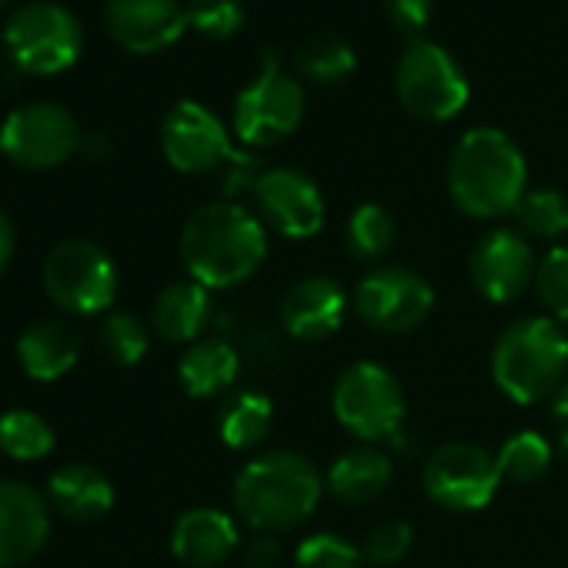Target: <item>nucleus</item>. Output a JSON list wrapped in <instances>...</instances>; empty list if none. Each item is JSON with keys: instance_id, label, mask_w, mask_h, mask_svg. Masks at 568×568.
Listing matches in <instances>:
<instances>
[{"instance_id": "4468645a", "label": "nucleus", "mask_w": 568, "mask_h": 568, "mask_svg": "<svg viewBox=\"0 0 568 568\" xmlns=\"http://www.w3.org/2000/svg\"><path fill=\"white\" fill-rule=\"evenodd\" d=\"M161 151L181 174H211L237 158L227 128L201 101H178L161 124Z\"/></svg>"}, {"instance_id": "e433bc0d", "label": "nucleus", "mask_w": 568, "mask_h": 568, "mask_svg": "<svg viewBox=\"0 0 568 568\" xmlns=\"http://www.w3.org/2000/svg\"><path fill=\"white\" fill-rule=\"evenodd\" d=\"M281 541H277V535H254L244 548H241V558H244V565L247 568H277L281 565Z\"/></svg>"}, {"instance_id": "c756f323", "label": "nucleus", "mask_w": 568, "mask_h": 568, "mask_svg": "<svg viewBox=\"0 0 568 568\" xmlns=\"http://www.w3.org/2000/svg\"><path fill=\"white\" fill-rule=\"evenodd\" d=\"M551 445L545 435L538 432H518L511 435L501 448H498V471L501 481H515V485H528L538 481L548 468H551Z\"/></svg>"}, {"instance_id": "f3484780", "label": "nucleus", "mask_w": 568, "mask_h": 568, "mask_svg": "<svg viewBox=\"0 0 568 568\" xmlns=\"http://www.w3.org/2000/svg\"><path fill=\"white\" fill-rule=\"evenodd\" d=\"M51 535V508L44 491L28 481L0 478V568L31 561Z\"/></svg>"}, {"instance_id": "423d86ee", "label": "nucleus", "mask_w": 568, "mask_h": 568, "mask_svg": "<svg viewBox=\"0 0 568 568\" xmlns=\"http://www.w3.org/2000/svg\"><path fill=\"white\" fill-rule=\"evenodd\" d=\"M4 48L24 74L54 78L78 64L84 51V28L54 0H31L11 11L4 24Z\"/></svg>"}, {"instance_id": "4c0bfd02", "label": "nucleus", "mask_w": 568, "mask_h": 568, "mask_svg": "<svg viewBox=\"0 0 568 568\" xmlns=\"http://www.w3.org/2000/svg\"><path fill=\"white\" fill-rule=\"evenodd\" d=\"M551 422L558 428V445L568 452V385H561L551 398Z\"/></svg>"}, {"instance_id": "a19ab883", "label": "nucleus", "mask_w": 568, "mask_h": 568, "mask_svg": "<svg viewBox=\"0 0 568 568\" xmlns=\"http://www.w3.org/2000/svg\"><path fill=\"white\" fill-rule=\"evenodd\" d=\"M8 4H11V0H0V11H4V8H8Z\"/></svg>"}, {"instance_id": "473e14b6", "label": "nucleus", "mask_w": 568, "mask_h": 568, "mask_svg": "<svg viewBox=\"0 0 568 568\" xmlns=\"http://www.w3.org/2000/svg\"><path fill=\"white\" fill-rule=\"evenodd\" d=\"M362 565H365L362 548L335 531L308 535L295 548V568H362Z\"/></svg>"}, {"instance_id": "7c9ffc66", "label": "nucleus", "mask_w": 568, "mask_h": 568, "mask_svg": "<svg viewBox=\"0 0 568 568\" xmlns=\"http://www.w3.org/2000/svg\"><path fill=\"white\" fill-rule=\"evenodd\" d=\"M535 295L551 322H568V244H555L538 257L535 267Z\"/></svg>"}, {"instance_id": "ddd939ff", "label": "nucleus", "mask_w": 568, "mask_h": 568, "mask_svg": "<svg viewBox=\"0 0 568 568\" xmlns=\"http://www.w3.org/2000/svg\"><path fill=\"white\" fill-rule=\"evenodd\" d=\"M257 217L264 227L288 241L315 237L325 224V194L322 187L298 168H271L251 187Z\"/></svg>"}, {"instance_id": "f03ea898", "label": "nucleus", "mask_w": 568, "mask_h": 568, "mask_svg": "<svg viewBox=\"0 0 568 568\" xmlns=\"http://www.w3.org/2000/svg\"><path fill=\"white\" fill-rule=\"evenodd\" d=\"M325 491L318 465L298 452H264L251 458L231 488L234 511L261 535H281L305 525Z\"/></svg>"}, {"instance_id": "1a4fd4ad", "label": "nucleus", "mask_w": 568, "mask_h": 568, "mask_svg": "<svg viewBox=\"0 0 568 568\" xmlns=\"http://www.w3.org/2000/svg\"><path fill=\"white\" fill-rule=\"evenodd\" d=\"M44 292L61 312L91 318L118 298V267L101 244L68 237L44 257Z\"/></svg>"}, {"instance_id": "c9c22d12", "label": "nucleus", "mask_w": 568, "mask_h": 568, "mask_svg": "<svg viewBox=\"0 0 568 568\" xmlns=\"http://www.w3.org/2000/svg\"><path fill=\"white\" fill-rule=\"evenodd\" d=\"M385 14L398 34L422 41V34L435 14V0H385Z\"/></svg>"}, {"instance_id": "6ab92c4d", "label": "nucleus", "mask_w": 568, "mask_h": 568, "mask_svg": "<svg viewBox=\"0 0 568 568\" xmlns=\"http://www.w3.org/2000/svg\"><path fill=\"white\" fill-rule=\"evenodd\" d=\"M241 545L237 525L221 508H191L171 528V551L187 568H217Z\"/></svg>"}, {"instance_id": "20e7f679", "label": "nucleus", "mask_w": 568, "mask_h": 568, "mask_svg": "<svg viewBox=\"0 0 568 568\" xmlns=\"http://www.w3.org/2000/svg\"><path fill=\"white\" fill-rule=\"evenodd\" d=\"M568 372V335L548 315L508 325L491 348V378L515 405L555 398Z\"/></svg>"}, {"instance_id": "7ed1b4c3", "label": "nucleus", "mask_w": 568, "mask_h": 568, "mask_svg": "<svg viewBox=\"0 0 568 568\" xmlns=\"http://www.w3.org/2000/svg\"><path fill=\"white\" fill-rule=\"evenodd\" d=\"M445 181L458 211L478 221H498L515 214L528 191V164L505 131L471 128L452 148Z\"/></svg>"}, {"instance_id": "393cba45", "label": "nucleus", "mask_w": 568, "mask_h": 568, "mask_svg": "<svg viewBox=\"0 0 568 568\" xmlns=\"http://www.w3.org/2000/svg\"><path fill=\"white\" fill-rule=\"evenodd\" d=\"M274 422V405L264 392H237L234 398H227L217 412V435L227 448L234 452H251L257 448Z\"/></svg>"}, {"instance_id": "6e6552de", "label": "nucleus", "mask_w": 568, "mask_h": 568, "mask_svg": "<svg viewBox=\"0 0 568 568\" xmlns=\"http://www.w3.org/2000/svg\"><path fill=\"white\" fill-rule=\"evenodd\" d=\"M335 422L365 445L395 442L405 422V392L378 362H355L332 392Z\"/></svg>"}, {"instance_id": "ea45409f", "label": "nucleus", "mask_w": 568, "mask_h": 568, "mask_svg": "<svg viewBox=\"0 0 568 568\" xmlns=\"http://www.w3.org/2000/svg\"><path fill=\"white\" fill-rule=\"evenodd\" d=\"M81 151H84L88 158H108L111 144H108L104 134H88V138H81Z\"/></svg>"}, {"instance_id": "9d476101", "label": "nucleus", "mask_w": 568, "mask_h": 568, "mask_svg": "<svg viewBox=\"0 0 568 568\" xmlns=\"http://www.w3.org/2000/svg\"><path fill=\"white\" fill-rule=\"evenodd\" d=\"M81 138L84 134L68 108L34 101L11 111L0 124V154L24 171H51L81 151Z\"/></svg>"}, {"instance_id": "b1692460", "label": "nucleus", "mask_w": 568, "mask_h": 568, "mask_svg": "<svg viewBox=\"0 0 568 568\" xmlns=\"http://www.w3.org/2000/svg\"><path fill=\"white\" fill-rule=\"evenodd\" d=\"M241 372V355L224 338H204L187 345V352L178 358V382L184 395L191 398H217L224 395Z\"/></svg>"}, {"instance_id": "cd10ccee", "label": "nucleus", "mask_w": 568, "mask_h": 568, "mask_svg": "<svg viewBox=\"0 0 568 568\" xmlns=\"http://www.w3.org/2000/svg\"><path fill=\"white\" fill-rule=\"evenodd\" d=\"M515 221L525 237L555 241L568 231V197L555 187H528L515 207Z\"/></svg>"}, {"instance_id": "4be33fe9", "label": "nucleus", "mask_w": 568, "mask_h": 568, "mask_svg": "<svg viewBox=\"0 0 568 568\" xmlns=\"http://www.w3.org/2000/svg\"><path fill=\"white\" fill-rule=\"evenodd\" d=\"M48 501L74 521H94L114 508V485L101 468L88 462H68L51 475Z\"/></svg>"}, {"instance_id": "58836bf2", "label": "nucleus", "mask_w": 568, "mask_h": 568, "mask_svg": "<svg viewBox=\"0 0 568 568\" xmlns=\"http://www.w3.org/2000/svg\"><path fill=\"white\" fill-rule=\"evenodd\" d=\"M14 247H18V231H14V221L0 211V274L8 271L11 257H14Z\"/></svg>"}, {"instance_id": "bb28decb", "label": "nucleus", "mask_w": 568, "mask_h": 568, "mask_svg": "<svg viewBox=\"0 0 568 568\" xmlns=\"http://www.w3.org/2000/svg\"><path fill=\"white\" fill-rule=\"evenodd\" d=\"M0 452L14 462H41L54 452V428L31 408H11L0 415Z\"/></svg>"}, {"instance_id": "39448f33", "label": "nucleus", "mask_w": 568, "mask_h": 568, "mask_svg": "<svg viewBox=\"0 0 568 568\" xmlns=\"http://www.w3.org/2000/svg\"><path fill=\"white\" fill-rule=\"evenodd\" d=\"M305 118V88L281 68L277 51H261L257 78L234 98V134L247 148H271L292 138Z\"/></svg>"}, {"instance_id": "f8f14e48", "label": "nucleus", "mask_w": 568, "mask_h": 568, "mask_svg": "<svg viewBox=\"0 0 568 568\" xmlns=\"http://www.w3.org/2000/svg\"><path fill=\"white\" fill-rule=\"evenodd\" d=\"M422 485L425 495L445 511H478L501 488L498 458L481 445L448 442L428 455Z\"/></svg>"}, {"instance_id": "a211bd4d", "label": "nucleus", "mask_w": 568, "mask_h": 568, "mask_svg": "<svg viewBox=\"0 0 568 568\" xmlns=\"http://www.w3.org/2000/svg\"><path fill=\"white\" fill-rule=\"evenodd\" d=\"M345 315H348V295L328 274H312L292 284V288L284 292L281 312H277L284 335L305 345L332 338L345 325Z\"/></svg>"}, {"instance_id": "f704fd0d", "label": "nucleus", "mask_w": 568, "mask_h": 568, "mask_svg": "<svg viewBox=\"0 0 568 568\" xmlns=\"http://www.w3.org/2000/svg\"><path fill=\"white\" fill-rule=\"evenodd\" d=\"M412 541H415V531L408 521H382L378 528L368 531L362 545V558L368 565L388 568V565H398L412 551Z\"/></svg>"}, {"instance_id": "412c9836", "label": "nucleus", "mask_w": 568, "mask_h": 568, "mask_svg": "<svg viewBox=\"0 0 568 568\" xmlns=\"http://www.w3.org/2000/svg\"><path fill=\"white\" fill-rule=\"evenodd\" d=\"M211 322V292L197 281H174L151 308V328L168 345H194Z\"/></svg>"}, {"instance_id": "72a5a7b5", "label": "nucleus", "mask_w": 568, "mask_h": 568, "mask_svg": "<svg viewBox=\"0 0 568 568\" xmlns=\"http://www.w3.org/2000/svg\"><path fill=\"white\" fill-rule=\"evenodd\" d=\"M187 28H194L201 38L227 41L244 28V4L241 0H191Z\"/></svg>"}, {"instance_id": "9b49d317", "label": "nucleus", "mask_w": 568, "mask_h": 568, "mask_svg": "<svg viewBox=\"0 0 568 568\" xmlns=\"http://www.w3.org/2000/svg\"><path fill=\"white\" fill-rule=\"evenodd\" d=\"M355 315L382 335H408L435 312V288L412 267H375L355 288Z\"/></svg>"}, {"instance_id": "0eeeda50", "label": "nucleus", "mask_w": 568, "mask_h": 568, "mask_svg": "<svg viewBox=\"0 0 568 568\" xmlns=\"http://www.w3.org/2000/svg\"><path fill=\"white\" fill-rule=\"evenodd\" d=\"M395 94L412 118L445 124L468 108L471 84L442 44L422 38L412 41L395 64Z\"/></svg>"}, {"instance_id": "f257e3e1", "label": "nucleus", "mask_w": 568, "mask_h": 568, "mask_svg": "<svg viewBox=\"0 0 568 568\" xmlns=\"http://www.w3.org/2000/svg\"><path fill=\"white\" fill-rule=\"evenodd\" d=\"M181 264L207 292L237 288L267 257L264 221L237 201H211L181 227Z\"/></svg>"}, {"instance_id": "5701e85b", "label": "nucleus", "mask_w": 568, "mask_h": 568, "mask_svg": "<svg viewBox=\"0 0 568 568\" xmlns=\"http://www.w3.org/2000/svg\"><path fill=\"white\" fill-rule=\"evenodd\" d=\"M81 358V335L68 322H38L18 338V362L34 382L64 378Z\"/></svg>"}, {"instance_id": "aec40b11", "label": "nucleus", "mask_w": 568, "mask_h": 568, "mask_svg": "<svg viewBox=\"0 0 568 568\" xmlns=\"http://www.w3.org/2000/svg\"><path fill=\"white\" fill-rule=\"evenodd\" d=\"M392 478H395L392 455L382 452L378 445H358L352 452H342L328 465L325 488L345 505H368L378 495H385Z\"/></svg>"}, {"instance_id": "a878e982", "label": "nucleus", "mask_w": 568, "mask_h": 568, "mask_svg": "<svg viewBox=\"0 0 568 568\" xmlns=\"http://www.w3.org/2000/svg\"><path fill=\"white\" fill-rule=\"evenodd\" d=\"M355 68L358 54L338 34H312L295 51V71L312 84H342L355 74Z\"/></svg>"}, {"instance_id": "2eb2a0df", "label": "nucleus", "mask_w": 568, "mask_h": 568, "mask_svg": "<svg viewBox=\"0 0 568 568\" xmlns=\"http://www.w3.org/2000/svg\"><path fill=\"white\" fill-rule=\"evenodd\" d=\"M535 251L518 227H495L471 247L468 274L475 292L491 305H508L535 284Z\"/></svg>"}, {"instance_id": "dca6fc26", "label": "nucleus", "mask_w": 568, "mask_h": 568, "mask_svg": "<svg viewBox=\"0 0 568 568\" xmlns=\"http://www.w3.org/2000/svg\"><path fill=\"white\" fill-rule=\"evenodd\" d=\"M104 28L131 54H161L187 31V8L181 0H108Z\"/></svg>"}, {"instance_id": "2f4dec72", "label": "nucleus", "mask_w": 568, "mask_h": 568, "mask_svg": "<svg viewBox=\"0 0 568 568\" xmlns=\"http://www.w3.org/2000/svg\"><path fill=\"white\" fill-rule=\"evenodd\" d=\"M101 345L108 352V358L121 368H131L138 365L144 355H148V345H151V335H148V325L131 315V312H114L108 315V322L101 325Z\"/></svg>"}, {"instance_id": "c85d7f7f", "label": "nucleus", "mask_w": 568, "mask_h": 568, "mask_svg": "<svg viewBox=\"0 0 568 568\" xmlns=\"http://www.w3.org/2000/svg\"><path fill=\"white\" fill-rule=\"evenodd\" d=\"M345 241H348V251L352 257L372 264L378 257H385L395 244V217L375 204V201H365L352 211L348 217V227H345Z\"/></svg>"}]
</instances>
